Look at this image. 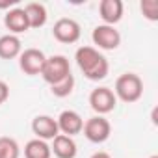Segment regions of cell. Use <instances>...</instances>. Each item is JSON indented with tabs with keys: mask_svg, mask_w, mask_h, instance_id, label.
<instances>
[{
	"mask_svg": "<svg viewBox=\"0 0 158 158\" xmlns=\"http://www.w3.org/2000/svg\"><path fill=\"white\" fill-rule=\"evenodd\" d=\"M74 60H76V65L80 67V71L84 73V76L88 80L99 82V80H104L108 76L110 63L95 47H80L74 54Z\"/></svg>",
	"mask_w": 158,
	"mask_h": 158,
	"instance_id": "obj_1",
	"label": "cell"
},
{
	"mask_svg": "<svg viewBox=\"0 0 158 158\" xmlns=\"http://www.w3.org/2000/svg\"><path fill=\"white\" fill-rule=\"evenodd\" d=\"M32 130H34L35 138H37V139H43V141L54 139V138L60 134L58 123H56V119L50 117V115H37V117H34V121H32Z\"/></svg>",
	"mask_w": 158,
	"mask_h": 158,
	"instance_id": "obj_10",
	"label": "cell"
},
{
	"mask_svg": "<svg viewBox=\"0 0 158 158\" xmlns=\"http://www.w3.org/2000/svg\"><path fill=\"white\" fill-rule=\"evenodd\" d=\"M45 60H47V56L43 54V50H39V48H26L19 56V67H21V71L24 74L35 76V74H41Z\"/></svg>",
	"mask_w": 158,
	"mask_h": 158,
	"instance_id": "obj_7",
	"label": "cell"
},
{
	"mask_svg": "<svg viewBox=\"0 0 158 158\" xmlns=\"http://www.w3.org/2000/svg\"><path fill=\"white\" fill-rule=\"evenodd\" d=\"M50 156H52L50 145L43 139L34 138L24 145V158H50Z\"/></svg>",
	"mask_w": 158,
	"mask_h": 158,
	"instance_id": "obj_16",
	"label": "cell"
},
{
	"mask_svg": "<svg viewBox=\"0 0 158 158\" xmlns=\"http://www.w3.org/2000/svg\"><path fill=\"white\" fill-rule=\"evenodd\" d=\"M56 123H58V130L61 134H65V136H71V138L76 136V134H80L82 128H84V119L74 110H63L58 115Z\"/></svg>",
	"mask_w": 158,
	"mask_h": 158,
	"instance_id": "obj_9",
	"label": "cell"
},
{
	"mask_svg": "<svg viewBox=\"0 0 158 158\" xmlns=\"http://www.w3.org/2000/svg\"><path fill=\"white\" fill-rule=\"evenodd\" d=\"M24 13H26V19H28V24L30 28H41L47 24V8L41 4V2H28L24 8Z\"/></svg>",
	"mask_w": 158,
	"mask_h": 158,
	"instance_id": "obj_14",
	"label": "cell"
},
{
	"mask_svg": "<svg viewBox=\"0 0 158 158\" xmlns=\"http://www.w3.org/2000/svg\"><path fill=\"white\" fill-rule=\"evenodd\" d=\"M50 151L58 156V158H74L76 156V143L71 136L65 134H58L52 139V147Z\"/></svg>",
	"mask_w": 158,
	"mask_h": 158,
	"instance_id": "obj_13",
	"label": "cell"
},
{
	"mask_svg": "<svg viewBox=\"0 0 158 158\" xmlns=\"http://www.w3.org/2000/svg\"><path fill=\"white\" fill-rule=\"evenodd\" d=\"M139 10H141L145 19L158 21V0H141Z\"/></svg>",
	"mask_w": 158,
	"mask_h": 158,
	"instance_id": "obj_19",
	"label": "cell"
},
{
	"mask_svg": "<svg viewBox=\"0 0 158 158\" xmlns=\"http://www.w3.org/2000/svg\"><path fill=\"white\" fill-rule=\"evenodd\" d=\"M91 39L102 50H115L121 45V34H119V30H115V26H108V24L95 26L93 34H91Z\"/></svg>",
	"mask_w": 158,
	"mask_h": 158,
	"instance_id": "obj_5",
	"label": "cell"
},
{
	"mask_svg": "<svg viewBox=\"0 0 158 158\" xmlns=\"http://www.w3.org/2000/svg\"><path fill=\"white\" fill-rule=\"evenodd\" d=\"M8 99H10V86L4 80H0V104H4Z\"/></svg>",
	"mask_w": 158,
	"mask_h": 158,
	"instance_id": "obj_20",
	"label": "cell"
},
{
	"mask_svg": "<svg viewBox=\"0 0 158 158\" xmlns=\"http://www.w3.org/2000/svg\"><path fill=\"white\" fill-rule=\"evenodd\" d=\"M15 4H17V0H6V2H0V10H8L10 11V8L15 6Z\"/></svg>",
	"mask_w": 158,
	"mask_h": 158,
	"instance_id": "obj_21",
	"label": "cell"
},
{
	"mask_svg": "<svg viewBox=\"0 0 158 158\" xmlns=\"http://www.w3.org/2000/svg\"><path fill=\"white\" fill-rule=\"evenodd\" d=\"M73 89H74V76H73V73L69 76H65L63 80H60V82H56V84L50 86V93L54 97H58V99L69 97L73 93Z\"/></svg>",
	"mask_w": 158,
	"mask_h": 158,
	"instance_id": "obj_17",
	"label": "cell"
},
{
	"mask_svg": "<svg viewBox=\"0 0 158 158\" xmlns=\"http://www.w3.org/2000/svg\"><path fill=\"white\" fill-rule=\"evenodd\" d=\"M114 95L115 99L130 104L141 99L143 95V82L136 73H125L115 80V88H114Z\"/></svg>",
	"mask_w": 158,
	"mask_h": 158,
	"instance_id": "obj_2",
	"label": "cell"
},
{
	"mask_svg": "<svg viewBox=\"0 0 158 158\" xmlns=\"http://www.w3.org/2000/svg\"><path fill=\"white\" fill-rule=\"evenodd\" d=\"M99 15L104 24L115 26L123 19V2L121 0H102L99 4Z\"/></svg>",
	"mask_w": 158,
	"mask_h": 158,
	"instance_id": "obj_11",
	"label": "cell"
},
{
	"mask_svg": "<svg viewBox=\"0 0 158 158\" xmlns=\"http://www.w3.org/2000/svg\"><path fill=\"white\" fill-rule=\"evenodd\" d=\"M149 158H158V154H152V156H149Z\"/></svg>",
	"mask_w": 158,
	"mask_h": 158,
	"instance_id": "obj_23",
	"label": "cell"
},
{
	"mask_svg": "<svg viewBox=\"0 0 158 158\" xmlns=\"http://www.w3.org/2000/svg\"><path fill=\"white\" fill-rule=\"evenodd\" d=\"M4 24H6V28L10 30V34H13V35L30 30L28 19H26V13H24L23 8H13V10H10V11L4 15Z\"/></svg>",
	"mask_w": 158,
	"mask_h": 158,
	"instance_id": "obj_12",
	"label": "cell"
},
{
	"mask_svg": "<svg viewBox=\"0 0 158 158\" xmlns=\"http://www.w3.org/2000/svg\"><path fill=\"white\" fill-rule=\"evenodd\" d=\"M82 132L91 143H104L112 134V125H110V121L106 117L95 115V117H91V119H88L84 123Z\"/></svg>",
	"mask_w": 158,
	"mask_h": 158,
	"instance_id": "obj_4",
	"label": "cell"
},
{
	"mask_svg": "<svg viewBox=\"0 0 158 158\" xmlns=\"http://www.w3.org/2000/svg\"><path fill=\"white\" fill-rule=\"evenodd\" d=\"M19 156H21V147L13 138L10 136L0 138V158H19Z\"/></svg>",
	"mask_w": 158,
	"mask_h": 158,
	"instance_id": "obj_18",
	"label": "cell"
},
{
	"mask_svg": "<svg viewBox=\"0 0 158 158\" xmlns=\"http://www.w3.org/2000/svg\"><path fill=\"white\" fill-rule=\"evenodd\" d=\"M117 104V99L114 95V91L110 88H97L89 93V106L93 112H97L99 115H104V114H110Z\"/></svg>",
	"mask_w": 158,
	"mask_h": 158,
	"instance_id": "obj_8",
	"label": "cell"
},
{
	"mask_svg": "<svg viewBox=\"0 0 158 158\" xmlns=\"http://www.w3.org/2000/svg\"><path fill=\"white\" fill-rule=\"evenodd\" d=\"M52 34L54 37L60 41V43H65V45H73L80 39L82 35V30H80V24H78L74 19H60L54 23V28H52Z\"/></svg>",
	"mask_w": 158,
	"mask_h": 158,
	"instance_id": "obj_6",
	"label": "cell"
},
{
	"mask_svg": "<svg viewBox=\"0 0 158 158\" xmlns=\"http://www.w3.org/2000/svg\"><path fill=\"white\" fill-rule=\"evenodd\" d=\"M91 158H112V156L108 152H104V151H97V152L91 154Z\"/></svg>",
	"mask_w": 158,
	"mask_h": 158,
	"instance_id": "obj_22",
	"label": "cell"
},
{
	"mask_svg": "<svg viewBox=\"0 0 158 158\" xmlns=\"http://www.w3.org/2000/svg\"><path fill=\"white\" fill-rule=\"evenodd\" d=\"M23 52V45L21 39L13 34H6L0 37V58L2 60H13L19 58Z\"/></svg>",
	"mask_w": 158,
	"mask_h": 158,
	"instance_id": "obj_15",
	"label": "cell"
},
{
	"mask_svg": "<svg viewBox=\"0 0 158 158\" xmlns=\"http://www.w3.org/2000/svg\"><path fill=\"white\" fill-rule=\"evenodd\" d=\"M71 74V65H69V60L61 54H56V56H50L45 60V65H43V71H41V76L43 80L52 86L60 80H63L65 76Z\"/></svg>",
	"mask_w": 158,
	"mask_h": 158,
	"instance_id": "obj_3",
	"label": "cell"
}]
</instances>
